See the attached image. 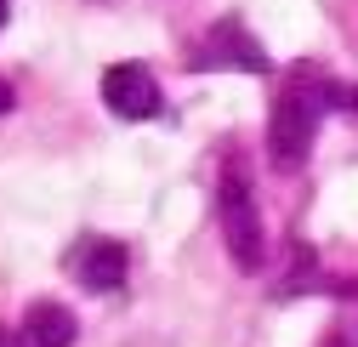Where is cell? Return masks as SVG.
<instances>
[{"label":"cell","instance_id":"obj_6","mask_svg":"<svg viewBox=\"0 0 358 347\" xmlns=\"http://www.w3.org/2000/svg\"><path fill=\"white\" fill-rule=\"evenodd\" d=\"M23 347H74V313L63 302H34L23 313Z\"/></svg>","mask_w":358,"mask_h":347},{"label":"cell","instance_id":"obj_1","mask_svg":"<svg viewBox=\"0 0 358 347\" xmlns=\"http://www.w3.org/2000/svg\"><path fill=\"white\" fill-rule=\"evenodd\" d=\"M330 108H347V92L330 80V74H319V69H290V80H285V92L273 97V120H267V160H273L279 171H296V165H307V154H313V137H319V120L330 114Z\"/></svg>","mask_w":358,"mask_h":347},{"label":"cell","instance_id":"obj_2","mask_svg":"<svg viewBox=\"0 0 358 347\" xmlns=\"http://www.w3.org/2000/svg\"><path fill=\"white\" fill-rule=\"evenodd\" d=\"M216 222L222 239H228V256L239 274H256L262 262V211H256V188L245 177V160L228 154L222 160V177H216Z\"/></svg>","mask_w":358,"mask_h":347},{"label":"cell","instance_id":"obj_3","mask_svg":"<svg viewBox=\"0 0 358 347\" xmlns=\"http://www.w3.org/2000/svg\"><path fill=\"white\" fill-rule=\"evenodd\" d=\"M188 69H239V74H267L273 63H267V52L256 46V34L239 23V17H222L210 23V34L199 40V52L188 57Z\"/></svg>","mask_w":358,"mask_h":347},{"label":"cell","instance_id":"obj_10","mask_svg":"<svg viewBox=\"0 0 358 347\" xmlns=\"http://www.w3.org/2000/svg\"><path fill=\"white\" fill-rule=\"evenodd\" d=\"M0 29H6V0H0Z\"/></svg>","mask_w":358,"mask_h":347},{"label":"cell","instance_id":"obj_4","mask_svg":"<svg viewBox=\"0 0 358 347\" xmlns=\"http://www.w3.org/2000/svg\"><path fill=\"white\" fill-rule=\"evenodd\" d=\"M103 103L120 114V120H154L159 114V85L143 63H114L103 74Z\"/></svg>","mask_w":358,"mask_h":347},{"label":"cell","instance_id":"obj_7","mask_svg":"<svg viewBox=\"0 0 358 347\" xmlns=\"http://www.w3.org/2000/svg\"><path fill=\"white\" fill-rule=\"evenodd\" d=\"M319 347H358V319H341V325H330V336H324Z\"/></svg>","mask_w":358,"mask_h":347},{"label":"cell","instance_id":"obj_5","mask_svg":"<svg viewBox=\"0 0 358 347\" xmlns=\"http://www.w3.org/2000/svg\"><path fill=\"white\" fill-rule=\"evenodd\" d=\"M69 268L85 290H120L125 285V245L120 239H103V234H85L74 250H69Z\"/></svg>","mask_w":358,"mask_h":347},{"label":"cell","instance_id":"obj_8","mask_svg":"<svg viewBox=\"0 0 358 347\" xmlns=\"http://www.w3.org/2000/svg\"><path fill=\"white\" fill-rule=\"evenodd\" d=\"M12 103H17V97H12V85L0 80V114H12Z\"/></svg>","mask_w":358,"mask_h":347},{"label":"cell","instance_id":"obj_11","mask_svg":"<svg viewBox=\"0 0 358 347\" xmlns=\"http://www.w3.org/2000/svg\"><path fill=\"white\" fill-rule=\"evenodd\" d=\"M0 347H12V341H6V330H0Z\"/></svg>","mask_w":358,"mask_h":347},{"label":"cell","instance_id":"obj_9","mask_svg":"<svg viewBox=\"0 0 358 347\" xmlns=\"http://www.w3.org/2000/svg\"><path fill=\"white\" fill-rule=\"evenodd\" d=\"M347 108H352V114H358V85H352V92H347Z\"/></svg>","mask_w":358,"mask_h":347}]
</instances>
